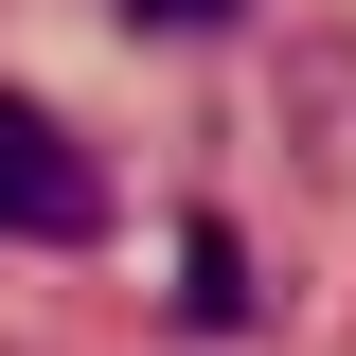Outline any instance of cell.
<instances>
[{
    "instance_id": "2",
    "label": "cell",
    "mask_w": 356,
    "mask_h": 356,
    "mask_svg": "<svg viewBox=\"0 0 356 356\" xmlns=\"http://www.w3.org/2000/svg\"><path fill=\"white\" fill-rule=\"evenodd\" d=\"M178 321H196V339H232V321H250V250H232L214 214L178 232Z\"/></svg>"
},
{
    "instance_id": "3",
    "label": "cell",
    "mask_w": 356,
    "mask_h": 356,
    "mask_svg": "<svg viewBox=\"0 0 356 356\" xmlns=\"http://www.w3.org/2000/svg\"><path fill=\"white\" fill-rule=\"evenodd\" d=\"M143 36H232V18H250V0H125Z\"/></svg>"
},
{
    "instance_id": "1",
    "label": "cell",
    "mask_w": 356,
    "mask_h": 356,
    "mask_svg": "<svg viewBox=\"0 0 356 356\" xmlns=\"http://www.w3.org/2000/svg\"><path fill=\"white\" fill-rule=\"evenodd\" d=\"M0 232H36V250H89L107 232V178L54 143V107H18L0 89Z\"/></svg>"
}]
</instances>
